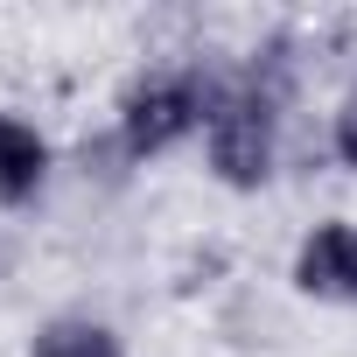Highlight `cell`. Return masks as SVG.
I'll return each mask as SVG.
<instances>
[{
    "label": "cell",
    "instance_id": "cell-1",
    "mask_svg": "<svg viewBox=\"0 0 357 357\" xmlns=\"http://www.w3.org/2000/svg\"><path fill=\"white\" fill-rule=\"evenodd\" d=\"M287 98H294V56L287 36L252 50L238 70H218V98H211V126H204V168L211 183L259 197L280 175V147H287Z\"/></svg>",
    "mask_w": 357,
    "mask_h": 357
},
{
    "label": "cell",
    "instance_id": "cell-2",
    "mask_svg": "<svg viewBox=\"0 0 357 357\" xmlns=\"http://www.w3.org/2000/svg\"><path fill=\"white\" fill-rule=\"evenodd\" d=\"M211 98H218V70L211 63H147L119 84L112 98V147L119 161L147 168L175 147L204 140L211 126Z\"/></svg>",
    "mask_w": 357,
    "mask_h": 357
},
{
    "label": "cell",
    "instance_id": "cell-3",
    "mask_svg": "<svg viewBox=\"0 0 357 357\" xmlns=\"http://www.w3.org/2000/svg\"><path fill=\"white\" fill-rule=\"evenodd\" d=\"M287 280H294V294H308V301H343V308H357V225H350V218L308 225L301 245H294V259H287Z\"/></svg>",
    "mask_w": 357,
    "mask_h": 357
},
{
    "label": "cell",
    "instance_id": "cell-4",
    "mask_svg": "<svg viewBox=\"0 0 357 357\" xmlns=\"http://www.w3.org/2000/svg\"><path fill=\"white\" fill-rule=\"evenodd\" d=\"M50 175H56L50 133H43L29 112L0 105V211H29V204H43Z\"/></svg>",
    "mask_w": 357,
    "mask_h": 357
},
{
    "label": "cell",
    "instance_id": "cell-5",
    "mask_svg": "<svg viewBox=\"0 0 357 357\" xmlns=\"http://www.w3.org/2000/svg\"><path fill=\"white\" fill-rule=\"evenodd\" d=\"M29 357H126V343H119V329H112L105 315L70 308V315H50V322L29 336Z\"/></svg>",
    "mask_w": 357,
    "mask_h": 357
},
{
    "label": "cell",
    "instance_id": "cell-6",
    "mask_svg": "<svg viewBox=\"0 0 357 357\" xmlns=\"http://www.w3.org/2000/svg\"><path fill=\"white\" fill-rule=\"evenodd\" d=\"M322 140H329V161L357 175V84L329 105V133H322Z\"/></svg>",
    "mask_w": 357,
    "mask_h": 357
}]
</instances>
